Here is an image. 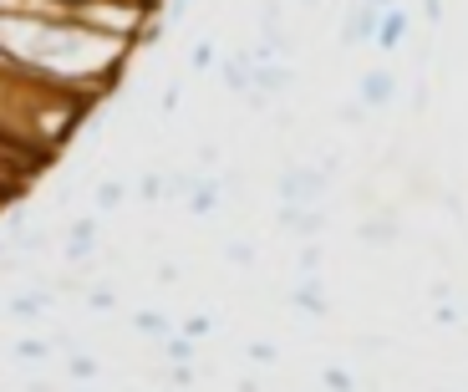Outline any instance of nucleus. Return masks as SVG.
Wrapping results in <instances>:
<instances>
[{
    "label": "nucleus",
    "mask_w": 468,
    "mask_h": 392,
    "mask_svg": "<svg viewBox=\"0 0 468 392\" xmlns=\"http://www.w3.org/2000/svg\"><path fill=\"white\" fill-rule=\"evenodd\" d=\"M148 11H158V5H143V0H77L71 21H82L87 31L117 36V41H138Z\"/></svg>",
    "instance_id": "nucleus-1"
},
{
    "label": "nucleus",
    "mask_w": 468,
    "mask_h": 392,
    "mask_svg": "<svg viewBox=\"0 0 468 392\" xmlns=\"http://www.w3.org/2000/svg\"><path fill=\"white\" fill-rule=\"evenodd\" d=\"M331 174H336V158L281 168V174H275V194H281V204H321L331 189Z\"/></svg>",
    "instance_id": "nucleus-2"
},
{
    "label": "nucleus",
    "mask_w": 468,
    "mask_h": 392,
    "mask_svg": "<svg viewBox=\"0 0 468 392\" xmlns=\"http://www.w3.org/2000/svg\"><path fill=\"white\" fill-rule=\"evenodd\" d=\"M382 11H387V5H372V0H356V5H346L341 41H346V47H372V41H377V26H382Z\"/></svg>",
    "instance_id": "nucleus-3"
},
{
    "label": "nucleus",
    "mask_w": 468,
    "mask_h": 392,
    "mask_svg": "<svg viewBox=\"0 0 468 392\" xmlns=\"http://www.w3.org/2000/svg\"><path fill=\"white\" fill-rule=\"evenodd\" d=\"M356 102H362L367 112H382V107H392V102H398V71H387V67L362 71V82H356Z\"/></svg>",
    "instance_id": "nucleus-4"
},
{
    "label": "nucleus",
    "mask_w": 468,
    "mask_h": 392,
    "mask_svg": "<svg viewBox=\"0 0 468 392\" xmlns=\"http://www.w3.org/2000/svg\"><path fill=\"white\" fill-rule=\"evenodd\" d=\"M275 225L291 229V235H301V239H316L321 229H326V209H321V204H281Z\"/></svg>",
    "instance_id": "nucleus-5"
},
{
    "label": "nucleus",
    "mask_w": 468,
    "mask_h": 392,
    "mask_svg": "<svg viewBox=\"0 0 468 392\" xmlns=\"http://www.w3.org/2000/svg\"><path fill=\"white\" fill-rule=\"evenodd\" d=\"M219 77H224V92H229V97H245L250 92V77H255V51L234 47L229 57L219 61Z\"/></svg>",
    "instance_id": "nucleus-6"
},
{
    "label": "nucleus",
    "mask_w": 468,
    "mask_h": 392,
    "mask_svg": "<svg viewBox=\"0 0 468 392\" xmlns=\"http://www.w3.org/2000/svg\"><path fill=\"white\" fill-rule=\"evenodd\" d=\"M61 260H67V265H87V260H97V219H77V225L67 229Z\"/></svg>",
    "instance_id": "nucleus-7"
},
{
    "label": "nucleus",
    "mask_w": 468,
    "mask_h": 392,
    "mask_svg": "<svg viewBox=\"0 0 468 392\" xmlns=\"http://www.w3.org/2000/svg\"><path fill=\"white\" fill-rule=\"evenodd\" d=\"M219 199H224V178L204 174L199 184H194V194L184 199V209L194 214V219H214V214H219Z\"/></svg>",
    "instance_id": "nucleus-8"
},
{
    "label": "nucleus",
    "mask_w": 468,
    "mask_h": 392,
    "mask_svg": "<svg viewBox=\"0 0 468 392\" xmlns=\"http://www.w3.org/2000/svg\"><path fill=\"white\" fill-rule=\"evenodd\" d=\"M291 306L305 311V316H331V296L321 285V275H301V285L291 291Z\"/></svg>",
    "instance_id": "nucleus-9"
},
{
    "label": "nucleus",
    "mask_w": 468,
    "mask_h": 392,
    "mask_svg": "<svg viewBox=\"0 0 468 392\" xmlns=\"http://www.w3.org/2000/svg\"><path fill=\"white\" fill-rule=\"evenodd\" d=\"M408 31H412V16L402 11V5H387V11H382V26H377V41H372V47H377V51H398V47H402V36H408Z\"/></svg>",
    "instance_id": "nucleus-10"
},
{
    "label": "nucleus",
    "mask_w": 468,
    "mask_h": 392,
    "mask_svg": "<svg viewBox=\"0 0 468 392\" xmlns=\"http://www.w3.org/2000/svg\"><path fill=\"white\" fill-rule=\"evenodd\" d=\"M128 321H133V332L148 336V342H164V336H174V332H178V321H174V316H164V311H153V306L133 311Z\"/></svg>",
    "instance_id": "nucleus-11"
},
{
    "label": "nucleus",
    "mask_w": 468,
    "mask_h": 392,
    "mask_svg": "<svg viewBox=\"0 0 468 392\" xmlns=\"http://www.w3.org/2000/svg\"><path fill=\"white\" fill-rule=\"evenodd\" d=\"M51 306H57V296H51V291H41V285H36V291H26V296L5 301V311H11V316H21V321L41 316V311H51Z\"/></svg>",
    "instance_id": "nucleus-12"
},
{
    "label": "nucleus",
    "mask_w": 468,
    "mask_h": 392,
    "mask_svg": "<svg viewBox=\"0 0 468 392\" xmlns=\"http://www.w3.org/2000/svg\"><path fill=\"white\" fill-rule=\"evenodd\" d=\"M356 235H362L367 245H392V239L402 235V229H398V219L387 214V219H362V225H356Z\"/></svg>",
    "instance_id": "nucleus-13"
},
{
    "label": "nucleus",
    "mask_w": 468,
    "mask_h": 392,
    "mask_svg": "<svg viewBox=\"0 0 468 392\" xmlns=\"http://www.w3.org/2000/svg\"><path fill=\"white\" fill-rule=\"evenodd\" d=\"M67 377L87 387V382L102 377V367H97V356H92V352H67Z\"/></svg>",
    "instance_id": "nucleus-14"
},
{
    "label": "nucleus",
    "mask_w": 468,
    "mask_h": 392,
    "mask_svg": "<svg viewBox=\"0 0 468 392\" xmlns=\"http://www.w3.org/2000/svg\"><path fill=\"white\" fill-rule=\"evenodd\" d=\"M164 362H199V342H188L184 332H174V336H164Z\"/></svg>",
    "instance_id": "nucleus-15"
},
{
    "label": "nucleus",
    "mask_w": 468,
    "mask_h": 392,
    "mask_svg": "<svg viewBox=\"0 0 468 392\" xmlns=\"http://www.w3.org/2000/svg\"><path fill=\"white\" fill-rule=\"evenodd\" d=\"M51 352H57V342H47V336H21V342H16V356H21V362H51Z\"/></svg>",
    "instance_id": "nucleus-16"
},
{
    "label": "nucleus",
    "mask_w": 468,
    "mask_h": 392,
    "mask_svg": "<svg viewBox=\"0 0 468 392\" xmlns=\"http://www.w3.org/2000/svg\"><path fill=\"white\" fill-rule=\"evenodd\" d=\"M82 306H87V311H117V306H122V296H117L112 285H87V291H82Z\"/></svg>",
    "instance_id": "nucleus-17"
},
{
    "label": "nucleus",
    "mask_w": 468,
    "mask_h": 392,
    "mask_svg": "<svg viewBox=\"0 0 468 392\" xmlns=\"http://www.w3.org/2000/svg\"><path fill=\"white\" fill-rule=\"evenodd\" d=\"M255 260H260V255H255L250 239H229V245H224V265H234V270H250Z\"/></svg>",
    "instance_id": "nucleus-18"
},
{
    "label": "nucleus",
    "mask_w": 468,
    "mask_h": 392,
    "mask_svg": "<svg viewBox=\"0 0 468 392\" xmlns=\"http://www.w3.org/2000/svg\"><path fill=\"white\" fill-rule=\"evenodd\" d=\"M188 67H194V71H214V67H219V47H214L209 36H204V41H194V51H188Z\"/></svg>",
    "instance_id": "nucleus-19"
},
{
    "label": "nucleus",
    "mask_w": 468,
    "mask_h": 392,
    "mask_svg": "<svg viewBox=\"0 0 468 392\" xmlns=\"http://www.w3.org/2000/svg\"><path fill=\"white\" fill-rule=\"evenodd\" d=\"M321 260H326V255H321V245H316V239H305V245H301V255H295L301 275H321Z\"/></svg>",
    "instance_id": "nucleus-20"
},
{
    "label": "nucleus",
    "mask_w": 468,
    "mask_h": 392,
    "mask_svg": "<svg viewBox=\"0 0 468 392\" xmlns=\"http://www.w3.org/2000/svg\"><path fill=\"white\" fill-rule=\"evenodd\" d=\"M122 199H128V184H117V178H112V184H102V189H97V209H102V214H112V209H117V204H122Z\"/></svg>",
    "instance_id": "nucleus-21"
},
{
    "label": "nucleus",
    "mask_w": 468,
    "mask_h": 392,
    "mask_svg": "<svg viewBox=\"0 0 468 392\" xmlns=\"http://www.w3.org/2000/svg\"><path fill=\"white\" fill-rule=\"evenodd\" d=\"M178 332H184L188 342H204V336L214 332V321L209 316H188V321H178Z\"/></svg>",
    "instance_id": "nucleus-22"
},
{
    "label": "nucleus",
    "mask_w": 468,
    "mask_h": 392,
    "mask_svg": "<svg viewBox=\"0 0 468 392\" xmlns=\"http://www.w3.org/2000/svg\"><path fill=\"white\" fill-rule=\"evenodd\" d=\"M321 382H326L331 392H356V382H351L346 367H326V372H321Z\"/></svg>",
    "instance_id": "nucleus-23"
},
{
    "label": "nucleus",
    "mask_w": 468,
    "mask_h": 392,
    "mask_svg": "<svg viewBox=\"0 0 468 392\" xmlns=\"http://www.w3.org/2000/svg\"><path fill=\"white\" fill-rule=\"evenodd\" d=\"M138 194H143V199H164V174H143V184H138Z\"/></svg>",
    "instance_id": "nucleus-24"
},
{
    "label": "nucleus",
    "mask_w": 468,
    "mask_h": 392,
    "mask_svg": "<svg viewBox=\"0 0 468 392\" xmlns=\"http://www.w3.org/2000/svg\"><path fill=\"white\" fill-rule=\"evenodd\" d=\"M245 356H250V362H281V352H275L270 342H255V346H245Z\"/></svg>",
    "instance_id": "nucleus-25"
},
{
    "label": "nucleus",
    "mask_w": 468,
    "mask_h": 392,
    "mask_svg": "<svg viewBox=\"0 0 468 392\" xmlns=\"http://www.w3.org/2000/svg\"><path fill=\"white\" fill-rule=\"evenodd\" d=\"M341 122H351V128H356V122H367V107L362 102H346V107H341Z\"/></svg>",
    "instance_id": "nucleus-26"
},
{
    "label": "nucleus",
    "mask_w": 468,
    "mask_h": 392,
    "mask_svg": "<svg viewBox=\"0 0 468 392\" xmlns=\"http://www.w3.org/2000/svg\"><path fill=\"white\" fill-rule=\"evenodd\" d=\"M422 16H428V21H443V0H422Z\"/></svg>",
    "instance_id": "nucleus-27"
},
{
    "label": "nucleus",
    "mask_w": 468,
    "mask_h": 392,
    "mask_svg": "<svg viewBox=\"0 0 468 392\" xmlns=\"http://www.w3.org/2000/svg\"><path fill=\"white\" fill-rule=\"evenodd\" d=\"M372 5H398V0H372Z\"/></svg>",
    "instance_id": "nucleus-28"
},
{
    "label": "nucleus",
    "mask_w": 468,
    "mask_h": 392,
    "mask_svg": "<svg viewBox=\"0 0 468 392\" xmlns=\"http://www.w3.org/2000/svg\"><path fill=\"white\" fill-rule=\"evenodd\" d=\"M0 311H5V301H0Z\"/></svg>",
    "instance_id": "nucleus-29"
}]
</instances>
